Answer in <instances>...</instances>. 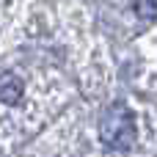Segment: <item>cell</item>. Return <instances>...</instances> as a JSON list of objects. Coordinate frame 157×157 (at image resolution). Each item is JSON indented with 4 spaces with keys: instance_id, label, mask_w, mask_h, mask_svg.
Here are the masks:
<instances>
[{
    "instance_id": "cell-1",
    "label": "cell",
    "mask_w": 157,
    "mask_h": 157,
    "mask_svg": "<svg viewBox=\"0 0 157 157\" xmlns=\"http://www.w3.org/2000/svg\"><path fill=\"white\" fill-rule=\"evenodd\" d=\"M135 135H138L135 116H132V110L127 105H110L102 113V119H99V141L108 149L127 152V149H132Z\"/></svg>"
},
{
    "instance_id": "cell-2",
    "label": "cell",
    "mask_w": 157,
    "mask_h": 157,
    "mask_svg": "<svg viewBox=\"0 0 157 157\" xmlns=\"http://www.w3.org/2000/svg\"><path fill=\"white\" fill-rule=\"evenodd\" d=\"M22 94H25V83H22L17 75L3 72V75H0V102H3V105H17V102L22 99Z\"/></svg>"
},
{
    "instance_id": "cell-3",
    "label": "cell",
    "mask_w": 157,
    "mask_h": 157,
    "mask_svg": "<svg viewBox=\"0 0 157 157\" xmlns=\"http://www.w3.org/2000/svg\"><path fill=\"white\" fill-rule=\"evenodd\" d=\"M132 8H135L138 19H144V22H152L157 17V0H132Z\"/></svg>"
}]
</instances>
